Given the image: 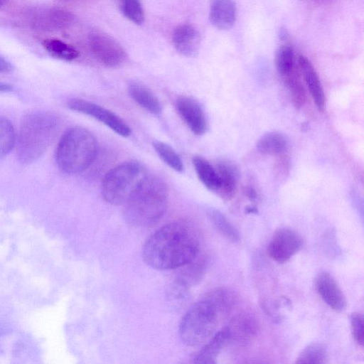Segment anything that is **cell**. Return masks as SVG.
Returning a JSON list of instances; mask_svg holds the SVG:
<instances>
[{
    "label": "cell",
    "mask_w": 364,
    "mask_h": 364,
    "mask_svg": "<svg viewBox=\"0 0 364 364\" xmlns=\"http://www.w3.org/2000/svg\"><path fill=\"white\" fill-rule=\"evenodd\" d=\"M328 359V350L321 343H311L305 347L297 356L296 363L323 364Z\"/></svg>",
    "instance_id": "obj_23"
},
{
    "label": "cell",
    "mask_w": 364,
    "mask_h": 364,
    "mask_svg": "<svg viewBox=\"0 0 364 364\" xmlns=\"http://www.w3.org/2000/svg\"><path fill=\"white\" fill-rule=\"evenodd\" d=\"M176 108L181 119L194 134L202 135L206 132L208 126L205 115L197 101L186 96H181L176 100Z\"/></svg>",
    "instance_id": "obj_11"
},
{
    "label": "cell",
    "mask_w": 364,
    "mask_h": 364,
    "mask_svg": "<svg viewBox=\"0 0 364 364\" xmlns=\"http://www.w3.org/2000/svg\"><path fill=\"white\" fill-rule=\"evenodd\" d=\"M229 328L225 326L217 331L199 350L194 358L197 364H215L217 358L225 347L230 341Z\"/></svg>",
    "instance_id": "obj_17"
},
{
    "label": "cell",
    "mask_w": 364,
    "mask_h": 364,
    "mask_svg": "<svg viewBox=\"0 0 364 364\" xmlns=\"http://www.w3.org/2000/svg\"><path fill=\"white\" fill-rule=\"evenodd\" d=\"M303 245V238L297 232L282 228L274 232L268 246V253L274 261L283 264L296 255Z\"/></svg>",
    "instance_id": "obj_10"
},
{
    "label": "cell",
    "mask_w": 364,
    "mask_h": 364,
    "mask_svg": "<svg viewBox=\"0 0 364 364\" xmlns=\"http://www.w3.org/2000/svg\"><path fill=\"white\" fill-rule=\"evenodd\" d=\"M152 145L159 157L171 168L178 172L183 170L181 159L170 145L159 140L153 141Z\"/></svg>",
    "instance_id": "obj_27"
},
{
    "label": "cell",
    "mask_w": 364,
    "mask_h": 364,
    "mask_svg": "<svg viewBox=\"0 0 364 364\" xmlns=\"http://www.w3.org/2000/svg\"><path fill=\"white\" fill-rule=\"evenodd\" d=\"M43 46L51 56L60 60L70 61L79 56L78 51L74 47L59 39H46Z\"/></svg>",
    "instance_id": "obj_21"
},
{
    "label": "cell",
    "mask_w": 364,
    "mask_h": 364,
    "mask_svg": "<svg viewBox=\"0 0 364 364\" xmlns=\"http://www.w3.org/2000/svg\"><path fill=\"white\" fill-rule=\"evenodd\" d=\"M200 251V237L191 223L175 221L156 230L141 251L144 263L157 270H169L192 262Z\"/></svg>",
    "instance_id": "obj_1"
},
{
    "label": "cell",
    "mask_w": 364,
    "mask_h": 364,
    "mask_svg": "<svg viewBox=\"0 0 364 364\" xmlns=\"http://www.w3.org/2000/svg\"><path fill=\"white\" fill-rule=\"evenodd\" d=\"M315 287L322 300L333 310L343 311L346 307L345 295L334 277L328 272H320Z\"/></svg>",
    "instance_id": "obj_12"
},
{
    "label": "cell",
    "mask_w": 364,
    "mask_h": 364,
    "mask_svg": "<svg viewBox=\"0 0 364 364\" xmlns=\"http://www.w3.org/2000/svg\"><path fill=\"white\" fill-rule=\"evenodd\" d=\"M246 195L251 200H255L257 198L256 191H255V189L250 187L246 189Z\"/></svg>",
    "instance_id": "obj_33"
},
{
    "label": "cell",
    "mask_w": 364,
    "mask_h": 364,
    "mask_svg": "<svg viewBox=\"0 0 364 364\" xmlns=\"http://www.w3.org/2000/svg\"><path fill=\"white\" fill-rule=\"evenodd\" d=\"M89 45L95 58L102 65L114 68L127 59V53L113 38L102 32H94L89 36Z\"/></svg>",
    "instance_id": "obj_7"
},
{
    "label": "cell",
    "mask_w": 364,
    "mask_h": 364,
    "mask_svg": "<svg viewBox=\"0 0 364 364\" xmlns=\"http://www.w3.org/2000/svg\"><path fill=\"white\" fill-rule=\"evenodd\" d=\"M246 210L249 213H257V209L255 207L247 208Z\"/></svg>",
    "instance_id": "obj_34"
},
{
    "label": "cell",
    "mask_w": 364,
    "mask_h": 364,
    "mask_svg": "<svg viewBox=\"0 0 364 364\" xmlns=\"http://www.w3.org/2000/svg\"><path fill=\"white\" fill-rule=\"evenodd\" d=\"M6 2V0H0V7L4 6Z\"/></svg>",
    "instance_id": "obj_35"
},
{
    "label": "cell",
    "mask_w": 364,
    "mask_h": 364,
    "mask_svg": "<svg viewBox=\"0 0 364 364\" xmlns=\"http://www.w3.org/2000/svg\"><path fill=\"white\" fill-rule=\"evenodd\" d=\"M166 184L159 178L149 176L124 204L126 222L135 228H149L164 215L168 205Z\"/></svg>",
    "instance_id": "obj_3"
},
{
    "label": "cell",
    "mask_w": 364,
    "mask_h": 364,
    "mask_svg": "<svg viewBox=\"0 0 364 364\" xmlns=\"http://www.w3.org/2000/svg\"><path fill=\"white\" fill-rule=\"evenodd\" d=\"M275 66L279 74L285 77L295 69L294 52L290 45H282L275 53Z\"/></svg>",
    "instance_id": "obj_24"
},
{
    "label": "cell",
    "mask_w": 364,
    "mask_h": 364,
    "mask_svg": "<svg viewBox=\"0 0 364 364\" xmlns=\"http://www.w3.org/2000/svg\"><path fill=\"white\" fill-rule=\"evenodd\" d=\"M16 143V135L11 122L0 117V159L6 156Z\"/></svg>",
    "instance_id": "obj_28"
},
{
    "label": "cell",
    "mask_w": 364,
    "mask_h": 364,
    "mask_svg": "<svg viewBox=\"0 0 364 364\" xmlns=\"http://www.w3.org/2000/svg\"><path fill=\"white\" fill-rule=\"evenodd\" d=\"M283 79L290 93L294 106L300 109L306 102V91L299 73L294 69Z\"/></svg>",
    "instance_id": "obj_25"
},
{
    "label": "cell",
    "mask_w": 364,
    "mask_h": 364,
    "mask_svg": "<svg viewBox=\"0 0 364 364\" xmlns=\"http://www.w3.org/2000/svg\"><path fill=\"white\" fill-rule=\"evenodd\" d=\"M123 15L132 23L140 25L144 14L141 0H118Z\"/></svg>",
    "instance_id": "obj_29"
},
{
    "label": "cell",
    "mask_w": 364,
    "mask_h": 364,
    "mask_svg": "<svg viewBox=\"0 0 364 364\" xmlns=\"http://www.w3.org/2000/svg\"><path fill=\"white\" fill-rule=\"evenodd\" d=\"M298 66L306 84L315 106L320 112L326 109V100L319 77L309 60L300 55L298 58Z\"/></svg>",
    "instance_id": "obj_13"
},
{
    "label": "cell",
    "mask_w": 364,
    "mask_h": 364,
    "mask_svg": "<svg viewBox=\"0 0 364 364\" xmlns=\"http://www.w3.org/2000/svg\"><path fill=\"white\" fill-rule=\"evenodd\" d=\"M58 121L47 111H34L22 119L16 140L18 160L23 164L37 161L55 136Z\"/></svg>",
    "instance_id": "obj_4"
},
{
    "label": "cell",
    "mask_w": 364,
    "mask_h": 364,
    "mask_svg": "<svg viewBox=\"0 0 364 364\" xmlns=\"http://www.w3.org/2000/svg\"><path fill=\"white\" fill-rule=\"evenodd\" d=\"M97 149V140L90 130L73 127L64 133L58 144L56 163L66 173H78L92 164Z\"/></svg>",
    "instance_id": "obj_5"
},
{
    "label": "cell",
    "mask_w": 364,
    "mask_h": 364,
    "mask_svg": "<svg viewBox=\"0 0 364 364\" xmlns=\"http://www.w3.org/2000/svg\"><path fill=\"white\" fill-rule=\"evenodd\" d=\"M68 106L73 110L94 117L122 136L127 137L132 133L130 127L122 119L95 103L75 98L69 100Z\"/></svg>",
    "instance_id": "obj_8"
},
{
    "label": "cell",
    "mask_w": 364,
    "mask_h": 364,
    "mask_svg": "<svg viewBox=\"0 0 364 364\" xmlns=\"http://www.w3.org/2000/svg\"><path fill=\"white\" fill-rule=\"evenodd\" d=\"M237 16L234 0H210L209 18L213 26L222 31L230 29Z\"/></svg>",
    "instance_id": "obj_15"
},
{
    "label": "cell",
    "mask_w": 364,
    "mask_h": 364,
    "mask_svg": "<svg viewBox=\"0 0 364 364\" xmlns=\"http://www.w3.org/2000/svg\"><path fill=\"white\" fill-rule=\"evenodd\" d=\"M29 23L36 29L54 31L70 26L75 16L68 11L57 7H38L29 11Z\"/></svg>",
    "instance_id": "obj_9"
},
{
    "label": "cell",
    "mask_w": 364,
    "mask_h": 364,
    "mask_svg": "<svg viewBox=\"0 0 364 364\" xmlns=\"http://www.w3.org/2000/svg\"><path fill=\"white\" fill-rule=\"evenodd\" d=\"M13 90L12 85L0 82V92H7Z\"/></svg>",
    "instance_id": "obj_32"
},
{
    "label": "cell",
    "mask_w": 364,
    "mask_h": 364,
    "mask_svg": "<svg viewBox=\"0 0 364 364\" xmlns=\"http://www.w3.org/2000/svg\"><path fill=\"white\" fill-rule=\"evenodd\" d=\"M236 304L235 295L223 288L210 291L193 304L182 317L178 334L188 346H198L206 343L216 332L220 319Z\"/></svg>",
    "instance_id": "obj_2"
},
{
    "label": "cell",
    "mask_w": 364,
    "mask_h": 364,
    "mask_svg": "<svg viewBox=\"0 0 364 364\" xmlns=\"http://www.w3.org/2000/svg\"><path fill=\"white\" fill-rule=\"evenodd\" d=\"M13 69L12 65L0 55V73H9Z\"/></svg>",
    "instance_id": "obj_31"
},
{
    "label": "cell",
    "mask_w": 364,
    "mask_h": 364,
    "mask_svg": "<svg viewBox=\"0 0 364 364\" xmlns=\"http://www.w3.org/2000/svg\"><path fill=\"white\" fill-rule=\"evenodd\" d=\"M130 97L139 105L149 112L158 115L161 112V105L156 96L144 85L132 82L128 86Z\"/></svg>",
    "instance_id": "obj_18"
},
{
    "label": "cell",
    "mask_w": 364,
    "mask_h": 364,
    "mask_svg": "<svg viewBox=\"0 0 364 364\" xmlns=\"http://www.w3.org/2000/svg\"><path fill=\"white\" fill-rule=\"evenodd\" d=\"M209 217L216 229L228 240L237 242L240 234L235 226L219 210L212 209L209 211Z\"/></svg>",
    "instance_id": "obj_26"
},
{
    "label": "cell",
    "mask_w": 364,
    "mask_h": 364,
    "mask_svg": "<svg viewBox=\"0 0 364 364\" xmlns=\"http://www.w3.org/2000/svg\"><path fill=\"white\" fill-rule=\"evenodd\" d=\"M220 180L218 194L224 200H230L235 194L239 172L236 165L228 159H220L215 166Z\"/></svg>",
    "instance_id": "obj_16"
},
{
    "label": "cell",
    "mask_w": 364,
    "mask_h": 364,
    "mask_svg": "<svg viewBox=\"0 0 364 364\" xmlns=\"http://www.w3.org/2000/svg\"><path fill=\"white\" fill-rule=\"evenodd\" d=\"M193 164L203 184L209 190L217 193L220 187V180L215 166L199 156L193 158Z\"/></svg>",
    "instance_id": "obj_20"
},
{
    "label": "cell",
    "mask_w": 364,
    "mask_h": 364,
    "mask_svg": "<svg viewBox=\"0 0 364 364\" xmlns=\"http://www.w3.org/2000/svg\"><path fill=\"white\" fill-rule=\"evenodd\" d=\"M350 321L353 337L357 344L363 347L364 341L363 316L360 313H353L350 316Z\"/></svg>",
    "instance_id": "obj_30"
},
{
    "label": "cell",
    "mask_w": 364,
    "mask_h": 364,
    "mask_svg": "<svg viewBox=\"0 0 364 364\" xmlns=\"http://www.w3.org/2000/svg\"><path fill=\"white\" fill-rule=\"evenodd\" d=\"M228 327L231 338L234 336H240V338H249L255 334L257 323L252 316L242 314L234 318L231 326Z\"/></svg>",
    "instance_id": "obj_22"
},
{
    "label": "cell",
    "mask_w": 364,
    "mask_h": 364,
    "mask_svg": "<svg viewBox=\"0 0 364 364\" xmlns=\"http://www.w3.org/2000/svg\"><path fill=\"white\" fill-rule=\"evenodd\" d=\"M172 40L176 50L183 56L193 57L198 52L200 36L192 25L182 24L176 27Z\"/></svg>",
    "instance_id": "obj_14"
},
{
    "label": "cell",
    "mask_w": 364,
    "mask_h": 364,
    "mask_svg": "<svg viewBox=\"0 0 364 364\" xmlns=\"http://www.w3.org/2000/svg\"><path fill=\"white\" fill-rule=\"evenodd\" d=\"M145 167L137 161L122 163L110 169L102 183V196L114 205L124 204L146 177Z\"/></svg>",
    "instance_id": "obj_6"
},
{
    "label": "cell",
    "mask_w": 364,
    "mask_h": 364,
    "mask_svg": "<svg viewBox=\"0 0 364 364\" xmlns=\"http://www.w3.org/2000/svg\"><path fill=\"white\" fill-rule=\"evenodd\" d=\"M287 136L280 132H269L262 135L257 143L259 152L266 155H277L286 151Z\"/></svg>",
    "instance_id": "obj_19"
},
{
    "label": "cell",
    "mask_w": 364,
    "mask_h": 364,
    "mask_svg": "<svg viewBox=\"0 0 364 364\" xmlns=\"http://www.w3.org/2000/svg\"><path fill=\"white\" fill-rule=\"evenodd\" d=\"M63 1H68V0H63Z\"/></svg>",
    "instance_id": "obj_36"
}]
</instances>
